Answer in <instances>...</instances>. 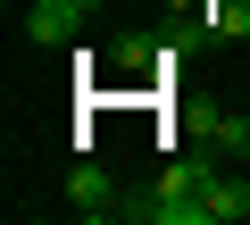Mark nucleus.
<instances>
[{
    "label": "nucleus",
    "instance_id": "nucleus-1",
    "mask_svg": "<svg viewBox=\"0 0 250 225\" xmlns=\"http://www.w3.org/2000/svg\"><path fill=\"white\" fill-rule=\"evenodd\" d=\"M59 192H67V200H75L83 217H117V208H125V200H117V184H108V167H92V159H75Z\"/></svg>",
    "mask_w": 250,
    "mask_h": 225
},
{
    "label": "nucleus",
    "instance_id": "nucleus-2",
    "mask_svg": "<svg viewBox=\"0 0 250 225\" xmlns=\"http://www.w3.org/2000/svg\"><path fill=\"white\" fill-rule=\"evenodd\" d=\"M83 9H92V0H34V9H25V34L34 42H75L83 34Z\"/></svg>",
    "mask_w": 250,
    "mask_h": 225
},
{
    "label": "nucleus",
    "instance_id": "nucleus-3",
    "mask_svg": "<svg viewBox=\"0 0 250 225\" xmlns=\"http://www.w3.org/2000/svg\"><path fill=\"white\" fill-rule=\"evenodd\" d=\"M208 217H217V225H242V217H250V184H242V175H217V184H208Z\"/></svg>",
    "mask_w": 250,
    "mask_h": 225
},
{
    "label": "nucleus",
    "instance_id": "nucleus-4",
    "mask_svg": "<svg viewBox=\"0 0 250 225\" xmlns=\"http://www.w3.org/2000/svg\"><path fill=\"white\" fill-rule=\"evenodd\" d=\"M208 150L217 159H250V117H217L208 125Z\"/></svg>",
    "mask_w": 250,
    "mask_h": 225
},
{
    "label": "nucleus",
    "instance_id": "nucleus-5",
    "mask_svg": "<svg viewBox=\"0 0 250 225\" xmlns=\"http://www.w3.org/2000/svg\"><path fill=\"white\" fill-rule=\"evenodd\" d=\"M208 34H233V42H250V0H208Z\"/></svg>",
    "mask_w": 250,
    "mask_h": 225
},
{
    "label": "nucleus",
    "instance_id": "nucleus-6",
    "mask_svg": "<svg viewBox=\"0 0 250 225\" xmlns=\"http://www.w3.org/2000/svg\"><path fill=\"white\" fill-rule=\"evenodd\" d=\"M108 59H117V75H150V34H125Z\"/></svg>",
    "mask_w": 250,
    "mask_h": 225
}]
</instances>
